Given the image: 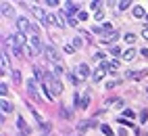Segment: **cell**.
<instances>
[{
    "label": "cell",
    "instance_id": "60d3db41",
    "mask_svg": "<svg viewBox=\"0 0 148 136\" xmlns=\"http://www.w3.org/2000/svg\"><path fill=\"white\" fill-rule=\"evenodd\" d=\"M44 136H48V134H44Z\"/></svg>",
    "mask_w": 148,
    "mask_h": 136
},
{
    "label": "cell",
    "instance_id": "4316f807",
    "mask_svg": "<svg viewBox=\"0 0 148 136\" xmlns=\"http://www.w3.org/2000/svg\"><path fill=\"white\" fill-rule=\"evenodd\" d=\"M6 92H8V86H6V84L2 82V84H0V94H2V96H4Z\"/></svg>",
    "mask_w": 148,
    "mask_h": 136
},
{
    "label": "cell",
    "instance_id": "30bf717a",
    "mask_svg": "<svg viewBox=\"0 0 148 136\" xmlns=\"http://www.w3.org/2000/svg\"><path fill=\"white\" fill-rule=\"evenodd\" d=\"M77 73H79L82 77H88V75H90V67H88L86 63H82L79 67H77Z\"/></svg>",
    "mask_w": 148,
    "mask_h": 136
},
{
    "label": "cell",
    "instance_id": "d6a6232c",
    "mask_svg": "<svg viewBox=\"0 0 148 136\" xmlns=\"http://www.w3.org/2000/svg\"><path fill=\"white\" fill-rule=\"evenodd\" d=\"M61 115H63V117H67V119H69V117H71V113H69L67 109H61Z\"/></svg>",
    "mask_w": 148,
    "mask_h": 136
},
{
    "label": "cell",
    "instance_id": "5bb4252c",
    "mask_svg": "<svg viewBox=\"0 0 148 136\" xmlns=\"http://www.w3.org/2000/svg\"><path fill=\"white\" fill-rule=\"evenodd\" d=\"M134 17H136V19H140V17H146L144 8H142V6H136V8H134Z\"/></svg>",
    "mask_w": 148,
    "mask_h": 136
},
{
    "label": "cell",
    "instance_id": "44dd1931",
    "mask_svg": "<svg viewBox=\"0 0 148 136\" xmlns=\"http://www.w3.org/2000/svg\"><path fill=\"white\" fill-rule=\"evenodd\" d=\"M108 69H111V71L115 73L117 69H119V63H117V61H111V63H108Z\"/></svg>",
    "mask_w": 148,
    "mask_h": 136
},
{
    "label": "cell",
    "instance_id": "4dcf8cb0",
    "mask_svg": "<svg viewBox=\"0 0 148 136\" xmlns=\"http://www.w3.org/2000/svg\"><path fill=\"white\" fill-rule=\"evenodd\" d=\"M67 77H69V82H71V84H77V82H79V80H77L75 75H71V73H67Z\"/></svg>",
    "mask_w": 148,
    "mask_h": 136
},
{
    "label": "cell",
    "instance_id": "4fadbf2b",
    "mask_svg": "<svg viewBox=\"0 0 148 136\" xmlns=\"http://www.w3.org/2000/svg\"><path fill=\"white\" fill-rule=\"evenodd\" d=\"M134 57H136V50H134V48H130V50L123 52V59H125V61H132Z\"/></svg>",
    "mask_w": 148,
    "mask_h": 136
},
{
    "label": "cell",
    "instance_id": "277c9868",
    "mask_svg": "<svg viewBox=\"0 0 148 136\" xmlns=\"http://www.w3.org/2000/svg\"><path fill=\"white\" fill-rule=\"evenodd\" d=\"M65 13L69 15V19H73V15H75V13L79 15V4H75V2H67V6H65Z\"/></svg>",
    "mask_w": 148,
    "mask_h": 136
},
{
    "label": "cell",
    "instance_id": "836d02e7",
    "mask_svg": "<svg viewBox=\"0 0 148 136\" xmlns=\"http://www.w3.org/2000/svg\"><path fill=\"white\" fill-rule=\"evenodd\" d=\"M92 8H96V11H100V2H90Z\"/></svg>",
    "mask_w": 148,
    "mask_h": 136
},
{
    "label": "cell",
    "instance_id": "484cf974",
    "mask_svg": "<svg viewBox=\"0 0 148 136\" xmlns=\"http://www.w3.org/2000/svg\"><path fill=\"white\" fill-rule=\"evenodd\" d=\"M140 122H142V124L148 122V111H142V113H140Z\"/></svg>",
    "mask_w": 148,
    "mask_h": 136
},
{
    "label": "cell",
    "instance_id": "9c48e42d",
    "mask_svg": "<svg viewBox=\"0 0 148 136\" xmlns=\"http://www.w3.org/2000/svg\"><path fill=\"white\" fill-rule=\"evenodd\" d=\"M34 13H36V17L40 19V21H48V15H46V13L42 11L40 6H34Z\"/></svg>",
    "mask_w": 148,
    "mask_h": 136
},
{
    "label": "cell",
    "instance_id": "8992f818",
    "mask_svg": "<svg viewBox=\"0 0 148 136\" xmlns=\"http://www.w3.org/2000/svg\"><path fill=\"white\" fill-rule=\"evenodd\" d=\"M17 128H19V132L25 134V136L29 134V126L25 124V119H23V117H19V119H17Z\"/></svg>",
    "mask_w": 148,
    "mask_h": 136
},
{
    "label": "cell",
    "instance_id": "f1b7e54d",
    "mask_svg": "<svg viewBox=\"0 0 148 136\" xmlns=\"http://www.w3.org/2000/svg\"><path fill=\"white\" fill-rule=\"evenodd\" d=\"M77 19H79V21H86V19H88V13H86V11H79V15H77Z\"/></svg>",
    "mask_w": 148,
    "mask_h": 136
},
{
    "label": "cell",
    "instance_id": "ffe728a7",
    "mask_svg": "<svg viewBox=\"0 0 148 136\" xmlns=\"http://www.w3.org/2000/svg\"><path fill=\"white\" fill-rule=\"evenodd\" d=\"M82 44H84L82 38H73V48H75V50H77V48H82Z\"/></svg>",
    "mask_w": 148,
    "mask_h": 136
},
{
    "label": "cell",
    "instance_id": "52a82bcc",
    "mask_svg": "<svg viewBox=\"0 0 148 136\" xmlns=\"http://www.w3.org/2000/svg\"><path fill=\"white\" fill-rule=\"evenodd\" d=\"M27 92H29V96H32V99H36V96H38V88H36V82H34V80L27 82Z\"/></svg>",
    "mask_w": 148,
    "mask_h": 136
},
{
    "label": "cell",
    "instance_id": "5b68a950",
    "mask_svg": "<svg viewBox=\"0 0 148 136\" xmlns=\"http://www.w3.org/2000/svg\"><path fill=\"white\" fill-rule=\"evenodd\" d=\"M119 36H121L119 32H113V34H106V36H102V40H100V42H102V44H113V42H115V40H117V38H119Z\"/></svg>",
    "mask_w": 148,
    "mask_h": 136
},
{
    "label": "cell",
    "instance_id": "9a60e30c",
    "mask_svg": "<svg viewBox=\"0 0 148 136\" xmlns=\"http://www.w3.org/2000/svg\"><path fill=\"white\" fill-rule=\"evenodd\" d=\"M88 105H90V96L84 94V99H82V105H79V109H88Z\"/></svg>",
    "mask_w": 148,
    "mask_h": 136
},
{
    "label": "cell",
    "instance_id": "e0dca14e",
    "mask_svg": "<svg viewBox=\"0 0 148 136\" xmlns=\"http://www.w3.org/2000/svg\"><path fill=\"white\" fill-rule=\"evenodd\" d=\"M88 128H90V122H79V124H77V130H79V132H84Z\"/></svg>",
    "mask_w": 148,
    "mask_h": 136
},
{
    "label": "cell",
    "instance_id": "d4e9b609",
    "mask_svg": "<svg viewBox=\"0 0 148 136\" xmlns=\"http://www.w3.org/2000/svg\"><path fill=\"white\" fill-rule=\"evenodd\" d=\"M73 105H75V107H79V105H82V99H79V92H75V96H73Z\"/></svg>",
    "mask_w": 148,
    "mask_h": 136
},
{
    "label": "cell",
    "instance_id": "6da1fadb",
    "mask_svg": "<svg viewBox=\"0 0 148 136\" xmlns=\"http://www.w3.org/2000/svg\"><path fill=\"white\" fill-rule=\"evenodd\" d=\"M29 44H32L34 50H42V42H40V34H38V27L32 25V32H29Z\"/></svg>",
    "mask_w": 148,
    "mask_h": 136
},
{
    "label": "cell",
    "instance_id": "603a6c76",
    "mask_svg": "<svg viewBox=\"0 0 148 136\" xmlns=\"http://www.w3.org/2000/svg\"><path fill=\"white\" fill-rule=\"evenodd\" d=\"M40 128H42V132H44V134H48V132H50V124H48V122H42Z\"/></svg>",
    "mask_w": 148,
    "mask_h": 136
},
{
    "label": "cell",
    "instance_id": "cb8c5ba5",
    "mask_svg": "<svg viewBox=\"0 0 148 136\" xmlns=\"http://www.w3.org/2000/svg\"><path fill=\"white\" fill-rule=\"evenodd\" d=\"M125 42H127V44H134V42H136V36H134V34H127V36H125Z\"/></svg>",
    "mask_w": 148,
    "mask_h": 136
},
{
    "label": "cell",
    "instance_id": "8d00e7d4",
    "mask_svg": "<svg viewBox=\"0 0 148 136\" xmlns=\"http://www.w3.org/2000/svg\"><path fill=\"white\" fill-rule=\"evenodd\" d=\"M142 38H146V40H148V27H144V30H142Z\"/></svg>",
    "mask_w": 148,
    "mask_h": 136
},
{
    "label": "cell",
    "instance_id": "ab89813d",
    "mask_svg": "<svg viewBox=\"0 0 148 136\" xmlns=\"http://www.w3.org/2000/svg\"><path fill=\"white\" fill-rule=\"evenodd\" d=\"M146 92H148V88H146Z\"/></svg>",
    "mask_w": 148,
    "mask_h": 136
},
{
    "label": "cell",
    "instance_id": "f35d334b",
    "mask_svg": "<svg viewBox=\"0 0 148 136\" xmlns=\"http://www.w3.org/2000/svg\"><path fill=\"white\" fill-rule=\"evenodd\" d=\"M146 21H148V13H146Z\"/></svg>",
    "mask_w": 148,
    "mask_h": 136
},
{
    "label": "cell",
    "instance_id": "ac0fdd59",
    "mask_svg": "<svg viewBox=\"0 0 148 136\" xmlns=\"http://www.w3.org/2000/svg\"><path fill=\"white\" fill-rule=\"evenodd\" d=\"M48 23H56L61 27V21H58V15H48Z\"/></svg>",
    "mask_w": 148,
    "mask_h": 136
},
{
    "label": "cell",
    "instance_id": "f546056e",
    "mask_svg": "<svg viewBox=\"0 0 148 136\" xmlns=\"http://www.w3.org/2000/svg\"><path fill=\"white\" fill-rule=\"evenodd\" d=\"M65 52H69V55H73V52H75V48H73V44H67V46H65Z\"/></svg>",
    "mask_w": 148,
    "mask_h": 136
},
{
    "label": "cell",
    "instance_id": "e575fe53",
    "mask_svg": "<svg viewBox=\"0 0 148 136\" xmlns=\"http://www.w3.org/2000/svg\"><path fill=\"white\" fill-rule=\"evenodd\" d=\"M125 117L130 119V117H134V111H130V109H125Z\"/></svg>",
    "mask_w": 148,
    "mask_h": 136
},
{
    "label": "cell",
    "instance_id": "ba28073f",
    "mask_svg": "<svg viewBox=\"0 0 148 136\" xmlns=\"http://www.w3.org/2000/svg\"><path fill=\"white\" fill-rule=\"evenodd\" d=\"M0 11H2L4 17H13V15H15V13H13V6L8 4V2H2V8H0Z\"/></svg>",
    "mask_w": 148,
    "mask_h": 136
},
{
    "label": "cell",
    "instance_id": "2e32d148",
    "mask_svg": "<svg viewBox=\"0 0 148 136\" xmlns=\"http://www.w3.org/2000/svg\"><path fill=\"white\" fill-rule=\"evenodd\" d=\"M102 134H106V136H113V128H111V126H106V124H102Z\"/></svg>",
    "mask_w": 148,
    "mask_h": 136
},
{
    "label": "cell",
    "instance_id": "83f0119b",
    "mask_svg": "<svg viewBox=\"0 0 148 136\" xmlns=\"http://www.w3.org/2000/svg\"><path fill=\"white\" fill-rule=\"evenodd\" d=\"M13 73V80H15V84H19L21 82V75H19V71H11Z\"/></svg>",
    "mask_w": 148,
    "mask_h": 136
},
{
    "label": "cell",
    "instance_id": "d6986e66",
    "mask_svg": "<svg viewBox=\"0 0 148 136\" xmlns=\"http://www.w3.org/2000/svg\"><path fill=\"white\" fill-rule=\"evenodd\" d=\"M61 73H65L63 65H61V63H54V75H61Z\"/></svg>",
    "mask_w": 148,
    "mask_h": 136
},
{
    "label": "cell",
    "instance_id": "7a4b0ae2",
    "mask_svg": "<svg viewBox=\"0 0 148 136\" xmlns=\"http://www.w3.org/2000/svg\"><path fill=\"white\" fill-rule=\"evenodd\" d=\"M17 25H19V30H21V34H29V32H32V23H29L27 19H23V17L17 19Z\"/></svg>",
    "mask_w": 148,
    "mask_h": 136
},
{
    "label": "cell",
    "instance_id": "74e56055",
    "mask_svg": "<svg viewBox=\"0 0 148 136\" xmlns=\"http://www.w3.org/2000/svg\"><path fill=\"white\" fill-rule=\"evenodd\" d=\"M140 55H142V57H148V48H142V50H140Z\"/></svg>",
    "mask_w": 148,
    "mask_h": 136
},
{
    "label": "cell",
    "instance_id": "1f68e13d",
    "mask_svg": "<svg viewBox=\"0 0 148 136\" xmlns=\"http://www.w3.org/2000/svg\"><path fill=\"white\" fill-rule=\"evenodd\" d=\"M23 52H25V57H32V55H34V50H32L29 46H25V48H23Z\"/></svg>",
    "mask_w": 148,
    "mask_h": 136
},
{
    "label": "cell",
    "instance_id": "8fae6325",
    "mask_svg": "<svg viewBox=\"0 0 148 136\" xmlns=\"http://www.w3.org/2000/svg\"><path fill=\"white\" fill-rule=\"evenodd\" d=\"M0 107H2V113H11L13 111V105L8 101H4V99H2V103H0Z\"/></svg>",
    "mask_w": 148,
    "mask_h": 136
},
{
    "label": "cell",
    "instance_id": "d590c367",
    "mask_svg": "<svg viewBox=\"0 0 148 136\" xmlns=\"http://www.w3.org/2000/svg\"><path fill=\"white\" fill-rule=\"evenodd\" d=\"M119 124H123V126H134V124H132V122H130V119H121V122H119Z\"/></svg>",
    "mask_w": 148,
    "mask_h": 136
},
{
    "label": "cell",
    "instance_id": "7c38bea8",
    "mask_svg": "<svg viewBox=\"0 0 148 136\" xmlns=\"http://www.w3.org/2000/svg\"><path fill=\"white\" fill-rule=\"evenodd\" d=\"M104 73H106V69H102V67H98V71L94 73V80H96V82H100L102 77H104Z\"/></svg>",
    "mask_w": 148,
    "mask_h": 136
},
{
    "label": "cell",
    "instance_id": "7402d4cb",
    "mask_svg": "<svg viewBox=\"0 0 148 136\" xmlns=\"http://www.w3.org/2000/svg\"><path fill=\"white\" fill-rule=\"evenodd\" d=\"M130 6H132L130 0H123V2H119V8H121V11H125V8H130Z\"/></svg>",
    "mask_w": 148,
    "mask_h": 136
},
{
    "label": "cell",
    "instance_id": "3957f363",
    "mask_svg": "<svg viewBox=\"0 0 148 136\" xmlns=\"http://www.w3.org/2000/svg\"><path fill=\"white\" fill-rule=\"evenodd\" d=\"M44 55H46L50 61L58 63V55H56V48H54V46H50V44H48V46H44Z\"/></svg>",
    "mask_w": 148,
    "mask_h": 136
}]
</instances>
